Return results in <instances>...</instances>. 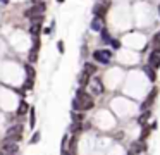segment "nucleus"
<instances>
[{"label":"nucleus","instance_id":"nucleus-17","mask_svg":"<svg viewBox=\"0 0 160 155\" xmlns=\"http://www.w3.org/2000/svg\"><path fill=\"white\" fill-rule=\"evenodd\" d=\"M28 110H29V105H28L26 102H21V105H19V110H17V114H19V116H22V114H26Z\"/></svg>","mask_w":160,"mask_h":155},{"label":"nucleus","instance_id":"nucleus-24","mask_svg":"<svg viewBox=\"0 0 160 155\" xmlns=\"http://www.w3.org/2000/svg\"><path fill=\"white\" fill-rule=\"evenodd\" d=\"M24 88H26V90H31L33 88V78H26V81H24Z\"/></svg>","mask_w":160,"mask_h":155},{"label":"nucleus","instance_id":"nucleus-20","mask_svg":"<svg viewBox=\"0 0 160 155\" xmlns=\"http://www.w3.org/2000/svg\"><path fill=\"white\" fill-rule=\"evenodd\" d=\"M152 43H153V47L157 48V50H160V33H157V35L153 36V42Z\"/></svg>","mask_w":160,"mask_h":155},{"label":"nucleus","instance_id":"nucleus-3","mask_svg":"<svg viewBox=\"0 0 160 155\" xmlns=\"http://www.w3.org/2000/svg\"><path fill=\"white\" fill-rule=\"evenodd\" d=\"M2 150H4L7 155H14V153H17V152H19V145H17L16 141L4 140V141H2Z\"/></svg>","mask_w":160,"mask_h":155},{"label":"nucleus","instance_id":"nucleus-28","mask_svg":"<svg viewBox=\"0 0 160 155\" xmlns=\"http://www.w3.org/2000/svg\"><path fill=\"white\" fill-rule=\"evenodd\" d=\"M110 43H112V47H114V48H119V47H121L119 40H110Z\"/></svg>","mask_w":160,"mask_h":155},{"label":"nucleus","instance_id":"nucleus-4","mask_svg":"<svg viewBox=\"0 0 160 155\" xmlns=\"http://www.w3.org/2000/svg\"><path fill=\"white\" fill-rule=\"evenodd\" d=\"M148 66L150 67H153V69H157L160 66V50H155V52H152L148 57Z\"/></svg>","mask_w":160,"mask_h":155},{"label":"nucleus","instance_id":"nucleus-1","mask_svg":"<svg viewBox=\"0 0 160 155\" xmlns=\"http://www.w3.org/2000/svg\"><path fill=\"white\" fill-rule=\"evenodd\" d=\"M45 11H47V4H45V2H38V4H33L31 9H28V11L24 12V16L31 19V17H36V16H43Z\"/></svg>","mask_w":160,"mask_h":155},{"label":"nucleus","instance_id":"nucleus-10","mask_svg":"<svg viewBox=\"0 0 160 155\" xmlns=\"http://www.w3.org/2000/svg\"><path fill=\"white\" fill-rule=\"evenodd\" d=\"M155 95H157V90H153L152 93H150V96L146 98V102H145L143 105H141V110H146V109H148V105H152V103H153V100H155Z\"/></svg>","mask_w":160,"mask_h":155},{"label":"nucleus","instance_id":"nucleus-5","mask_svg":"<svg viewBox=\"0 0 160 155\" xmlns=\"http://www.w3.org/2000/svg\"><path fill=\"white\" fill-rule=\"evenodd\" d=\"M131 152H133L134 155L143 153V152H146V145H145L143 141H134V143L131 145Z\"/></svg>","mask_w":160,"mask_h":155},{"label":"nucleus","instance_id":"nucleus-8","mask_svg":"<svg viewBox=\"0 0 160 155\" xmlns=\"http://www.w3.org/2000/svg\"><path fill=\"white\" fill-rule=\"evenodd\" d=\"M21 133H22V128L19 126V124L7 129V136H21Z\"/></svg>","mask_w":160,"mask_h":155},{"label":"nucleus","instance_id":"nucleus-7","mask_svg":"<svg viewBox=\"0 0 160 155\" xmlns=\"http://www.w3.org/2000/svg\"><path fill=\"white\" fill-rule=\"evenodd\" d=\"M91 29H93V31H102V29H103V21H102L100 17H95V19L91 21Z\"/></svg>","mask_w":160,"mask_h":155},{"label":"nucleus","instance_id":"nucleus-2","mask_svg":"<svg viewBox=\"0 0 160 155\" xmlns=\"http://www.w3.org/2000/svg\"><path fill=\"white\" fill-rule=\"evenodd\" d=\"M93 59H95L96 62L107 64V62H110V59H112V52H110V50H96L95 54H93Z\"/></svg>","mask_w":160,"mask_h":155},{"label":"nucleus","instance_id":"nucleus-12","mask_svg":"<svg viewBox=\"0 0 160 155\" xmlns=\"http://www.w3.org/2000/svg\"><path fill=\"white\" fill-rule=\"evenodd\" d=\"M76 147H78V138H76V136H72V138H71V141H69V150H67V152H69V153H72V155H76Z\"/></svg>","mask_w":160,"mask_h":155},{"label":"nucleus","instance_id":"nucleus-22","mask_svg":"<svg viewBox=\"0 0 160 155\" xmlns=\"http://www.w3.org/2000/svg\"><path fill=\"white\" fill-rule=\"evenodd\" d=\"M81 131V123H72L71 126V133H79Z\"/></svg>","mask_w":160,"mask_h":155},{"label":"nucleus","instance_id":"nucleus-9","mask_svg":"<svg viewBox=\"0 0 160 155\" xmlns=\"http://www.w3.org/2000/svg\"><path fill=\"white\" fill-rule=\"evenodd\" d=\"M91 90H93V93H102L103 91V85H102L100 79H93L91 81Z\"/></svg>","mask_w":160,"mask_h":155},{"label":"nucleus","instance_id":"nucleus-23","mask_svg":"<svg viewBox=\"0 0 160 155\" xmlns=\"http://www.w3.org/2000/svg\"><path fill=\"white\" fill-rule=\"evenodd\" d=\"M72 109H74V112H81V103H79V100H78V98H74V100H72Z\"/></svg>","mask_w":160,"mask_h":155},{"label":"nucleus","instance_id":"nucleus-31","mask_svg":"<svg viewBox=\"0 0 160 155\" xmlns=\"http://www.w3.org/2000/svg\"><path fill=\"white\" fill-rule=\"evenodd\" d=\"M62 155H72V153H69V152H67V150L64 148V150H62Z\"/></svg>","mask_w":160,"mask_h":155},{"label":"nucleus","instance_id":"nucleus-6","mask_svg":"<svg viewBox=\"0 0 160 155\" xmlns=\"http://www.w3.org/2000/svg\"><path fill=\"white\" fill-rule=\"evenodd\" d=\"M105 12H107V7L102 5V4H96V5L93 7V14H95V17H100V19H103Z\"/></svg>","mask_w":160,"mask_h":155},{"label":"nucleus","instance_id":"nucleus-36","mask_svg":"<svg viewBox=\"0 0 160 155\" xmlns=\"http://www.w3.org/2000/svg\"><path fill=\"white\" fill-rule=\"evenodd\" d=\"M158 12H160V5H158Z\"/></svg>","mask_w":160,"mask_h":155},{"label":"nucleus","instance_id":"nucleus-21","mask_svg":"<svg viewBox=\"0 0 160 155\" xmlns=\"http://www.w3.org/2000/svg\"><path fill=\"white\" fill-rule=\"evenodd\" d=\"M24 69H26V74H28V78H33V79H35V69H33L31 66L28 64L26 67H24Z\"/></svg>","mask_w":160,"mask_h":155},{"label":"nucleus","instance_id":"nucleus-34","mask_svg":"<svg viewBox=\"0 0 160 155\" xmlns=\"http://www.w3.org/2000/svg\"><path fill=\"white\" fill-rule=\"evenodd\" d=\"M57 2H59V4H64V2H65V0H57Z\"/></svg>","mask_w":160,"mask_h":155},{"label":"nucleus","instance_id":"nucleus-14","mask_svg":"<svg viewBox=\"0 0 160 155\" xmlns=\"http://www.w3.org/2000/svg\"><path fill=\"white\" fill-rule=\"evenodd\" d=\"M88 83H90V74H86L85 71H83V72H81V76H79V85L81 86H86Z\"/></svg>","mask_w":160,"mask_h":155},{"label":"nucleus","instance_id":"nucleus-18","mask_svg":"<svg viewBox=\"0 0 160 155\" xmlns=\"http://www.w3.org/2000/svg\"><path fill=\"white\" fill-rule=\"evenodd\" d=\"M145 72H146V76L150 78V81H155V71H153V67L146 66V67H145Z\"/></svg>","mask_w":160,"mask_h":155},{"label":"nucleus","instance_id":"nucleus-13","mask_svg":"<svg viewBox=\"0 0 160 155\" xmlns=\"http://www.w3.org/2000/svg\"><path fill=\"white\" fill-rule=\"evenodd\" d=\"M40 31H42V24H35V22H31V26H29V33H31L33 36H38Z\"/></svg>","mask_w":160,"mask_h":155},{"label":"nucleus","instance_id":"nucleus-32","mask_svg":"<svg viewBox=\"0 0 160 155\" xmlns=\"http://www.w3.org/2000/svg\"><path fill=\"white\" fill-rule=\"evenodd\" d=\"M33 4H38V2H43V0H31Z\"/></svg>","mask_w":160,"mask_h":155},{"label":"nucleus","instance_id":"nucleus-30","mask_svg":"<svg viewBox=\"0 0 160 155\" xmlns=\"http://www.w3.org/2000/svg\"><path fill=\"white\" fill-rule=\"evenodd\" d=\"M43 33H45V35H50V33H52V29H50V28H45V29H42Z\"/></svg>","mask_w":160,"mask_h":155},{"label":"nucleus","instance_id":"nucleus-19","mask_svg":"<svg viewBox=\"0 0 160 155\" xmlns=\"http://www.w3.org/2000/svg\"><path fill=\"white\" fill-rule=\"evenodd\" d=\"M148 117H150V112H148V110H145V114L138 119V123L141 124V126H145V124H146V121H148Z\"/></svg>","mask_w":160,"mask_h":155},{"label":"nucleus","instance_id":"nucleus-27","mask_svg":"<svg viewBox=\"0 0 160 155\" xmlns=\"http://www.w3.org/2000/svg\"><path fill=\"white\" fill-rule=\"evenodd\" d=\"M148 134H150V129H148V128H145V129H143V133H141V141L148 138Z\"/></svg>","mask_w":160,"mask_h":155},{"label":"nucleus","instance_id":"nucleus-35","mask_svg":"<svg viewBox=\"0 0 160 155\" xmlns=\"http://www.w3.org/2000/svg\"><path fill=\"white\" fill-rule=\"evenodd\" d=\"M128 155H134V153H133V152H129V153H128Z\"/></svg>","mask_w":160,"mask_h":155},{"label":"nucleus","instance_id":"nucleus-16","mask_svg":"<svg viewBox=\"0 0 160 155\" xmlns=\"http://www.w3.org/2000/svg\"><path fill=\"white\" fill-rule=\"evenodd\" d=\"M31 112H29V126H31V129L36 126V114H35V109H29Z\"/></svg>","mask_w":160,"mask_h":155},{"label":"nucleus","instance_id":"nucleus-26","mask_svg":"<svg viewBox=\"0 0 160 155\" xmlns=\"http://www.w3.org/2000/svg\"><path fill=\"white\" fill-rule=\"evenodd\" d=\"M102 38H103V42H105V43L110 42V36H108V33H107L105 29H102Z\"/></svg>","mask_w":160,"mask_h":155},{"label":"nucleus","instance_id":"nucleus-33","mask_svg":"<svg viewBox=\"0 0 160 155\" xmlns=\"http://www.w3.org/2000/svg\"><path fill=\"white\" fill-rule=\"evenodd\" d=\"M0 2H2V4H9V0H0Z\"/></svg>","mask_w":160,"mask_h":155},{"label":"nucleus","instance_id":"nucleus-25","mask_svg":"<svg viewBox=\"0 0 160 155\" xmlns=\"http://www.w3.org/2000/svg\"><path fill=\"white\" fill-rule=\"evenodd\" d=\"M40 138H42V134H40V133H35V134H33V138H31V141H29V143H38V141H40Z\"/></svg>","mask_w":160,"mask_h":155},{"label":"nucleus","instance_id":"nucleus-15","mask_svg":"<svg viewBox=\"0 0 160 155\" xmlns=\"http://www.w3.org/2000/svg\"><path fill=\"white\" fill-rule=\"evenodd\" d=\"M85 72H86V74H95V72H96V67H95V66H93V64H90V62H86V64H85Z\"/></svg>","mask_w":160,"mask_h":155},{"label":"nucleus","instance_id":"nucleus-29","mask_svg":"<svg viewBox=\"0 0 160 155\" xmlns=\"http://www.w3.org/2000/svg\"><path fill=\"white\" fill-rule=\"evenodd\" d=\"M57 48H59V52L62 54V52H64V42H59V43H57Z\"/></svg>","mask_w":160,"mask_h":155},{"label":"nucleus","instance_id":"nucleus-11","mask_svg":"<svg viewBox=\"0 0 160 155\" xmlns=\"http://www.w3.org/2000/svg\"><path fill=\"white\" fill-rule=\"evenodd\" d=\"M28 59H29V62H36L38 60V47H33L31 50H29V55H28Z\"/></svg>","mask_w":160,"mask_h":155}]
</instances>
